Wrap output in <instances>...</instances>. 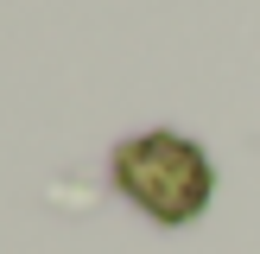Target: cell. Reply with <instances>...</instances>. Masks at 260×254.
<instances>
[{
  "instance_id": "obj_1",
  "label": "cell",
  "mask_w": 260,
  "mask_h": 254,
  "mask_svg": "<svg viewBox=\"0 0 260 254\" xmlns=\"http://www.w3.org/2000/svg\"><path fill=\"white\" fill-rule=\"evenodd\" d=\"M114 190L134 203L140 216L165 229H184L210 210V190H216V165L197 140L172 134V127H152V134H134L114 146Z\"/></svg>"
}]
</instances>
